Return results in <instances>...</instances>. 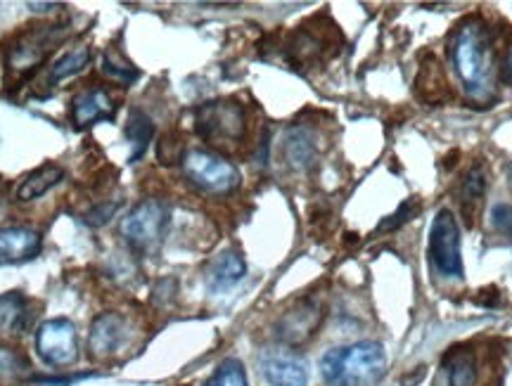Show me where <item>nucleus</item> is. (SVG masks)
I'll list each match as a JSON object with an SVG mask.
<instances>
[{"instance_id": "nucleus-1", "label": "nucleus", "mask_w": 512, "mask_h": 386, "mask_svg": "<svg viewBox=\"0 0 512 386\" xmlns=\"http://www.w3.org/2000/svg\"><path fill=\"white\" fill-rule=\"evenodd\" d=\"M448 55L467 98L475 105H489L494 100L496 60L491 31L482 17L472 15L456 24L448 38Z\"/></svg>"}, {"instance_id": "nucleus-2", "label": "nucleus", "mask_w": 512, "mask_h": 386, "mask_svg": "<svg viewBox=\"0 0 512 386\" xmlns=\"http://www.w3.org/2000/svg\"><path fill=\"white\" fill-rule=\"evenodd\" d=\"M387 368L380 342L337 346L320 358V377L328 386H375Z\"/></svg>"}, {"instance_id": "nucleus-3", "label": "nucleus", "mask_w": 512, "mask_h": 386, "mask_svg": "<svg viewBox=\"0 0 512 386\" xmlns=\"http://www.w3.org/2000/svg\"><path fill=\"white\" fill-rule=\"evenodd\" d=\"M195 128L214 147L238 145L245 138V109L235 100H214L195 109Z\"/></svg>"}, {"instance_id": "nucleus-4", "label": "nucleus", "mask_w": 512, "mask_h": 386, "mask_svg": "<svg viewBox=\"0 0 512 386\" xmlns=\"http://www.w3.org/2000/svg\"><path fill=\"white\" fill-rule=\"evenodd\" d=\"M169 207L162 199H143L131 209L124 221H121V237L131 244L136 252L150 254L159 249V244L164 242L166 230H169Z\"/></svg>"}, {"instance_id": "nucleus-5", "label": "nucleus", "mask_w": 512, "mask_h": 386, "mask_svg": "<svg viewBox=\"0 0 512 386\" xmlns=\"http://www.w3.org/2000/svg\"><path fill=\"white\" fill-rule=\"evenodd\" d=\"M183 173L195 188L209 195H228L240 185V171L228 159L207 150H190L183 154Z\"/></svg>"}, {"instance_id": "nucleus-6", "label": "nucleus", "mask_w": 512, "mask_h": 386, "mask_svg": "<svg viewBox=\"0 0 512 386\" xmlns=\"http://www.w3.org/2000/svg\"><path fill=\"white\" fill-rule=\"evenodd\" d=\"M430 263L441 278H463V254H460V228L456 216L441 209L430 230Z\"/></svg>"}, {"instance_id": "nucleus-7", "label": "nucleus", "mask_w": 512, "mask_h": 386, "mask_svg": "<svg viewBox=\"0 0 512 386\" xmlns=\"http://www.w3.org/2000/svg\"><path fill=\"white\" fill-rule=\"evenodd\" d=\"M36 351L50 368H69L79 358V334L72 320L53 318L36 330Z\"/></svg>"}, {"instance_id": "nucleus-8", "label": "nucleus", "mask_w": 512, "mask_h": 386, "mask_svg": "<svg viewBox=\"0 0 512 386\" xmlns=\"http://www.w3.org/2000/svg\"><path fill=\"white\" fill-rule=\"evenodd\" d=\"M259 372L271 386H306L311 377L309 360L292 349H271L261 353Z\"/></svg>"}, {"instance_id": "nucleus-9", "label": "nucleus", "mask_w": 512, "mask_h": 386, "mask_svg": "<svg viewBox=\"0 0 512 386\" xmlns=\"http://www.w3.org/2000/svg\"><path fill=\"white\" fill-rule=\"evenodd\" d=\"M320 320H323V308L318 301L304 299L294 304L290 311H285L283 318L275 323V337L287 346H299L316 334Z\"/></svg>"}, {"instance_id": "nucleus-10", "label": "nucleus", "mask_w": 512, "mask_h": 386, "mask_svg": "<svg viewBox=\"0 0 512 386\" xmlns=\"http://www.w3.org/2000/svg\"><path fill=\"white\" fill-rule=\"evenodd\" d=\"M55 27H41L36 31H29V34H24L19 41L15 43V48L10 50L8 55V64L10 69H15V72L24 74V72H31V69H36L38 64L46 60L50 50H53L55 41Z\"/></svg>"}, {"instance_id": "nucleus-11", "label": "nucleus", "mask_w": 512, "mask_h": 386, "mask_svg": "<svg viewBox=\"0 0 512 386\" xmlns=\"http://www.w3.org/2000/svg\"><path fill=\"white\" fill-rule=\"evenodd\" d=\"M43 237L31 228H3L0 230V266L8 263H24L41 254Z\"/></svg>"}, {"instance_id": "nucleus-12", "label": "nucleus", "mask_w": 512, "mask_h": 386, "mask_svg": "<svg viewBox=\"0 0 512 386\" xmlns=\"http://www.w3.org/2000/svg\"><path fill=\"white\" fill-rule=\"evenodd\" d=\"M117 105H114L110 93H105L102 88H88L83 93L76 95L72 100V119L76 128H88L100 121L114 119Z\"/></svg>"}, {"instance_id": "nucleus-13", "label": "nucleus", "mask_w": 512, "mask_h": 386, "mask_svg": "<svg viewBox=\"0 0 512 386\" xmlns=\"http://www.w3.org/2000/svg\"><path fill=\"white\" fill-rule=\"evenodd\" d=\"M126 337V323L117 313H100L91 325L88 349L95 358H107L119 349Z\"/></svg>"}, {"instance_id": "nucleus-14", "label": "nucleus", "mask_w": 512, "mask_h": 386, "mask_svg": "<svg viewBox=\"0 0 512 386\" xmlns=\"http://www.w3.org/2000/svg\"><path fill=\"white\" fill-rule=\"evenodd\" d=\"M245 270V259L238 252H233V249H226V252L214 256L207 266V273H204L207 275V287L214 294L228 292L230 287H235L245 278Z\"/></svg>"}, {"instance_id": "nucleus-15", "label": "nucleus", "mask_w": 512, "mask_h": 386, "mask_svg": "<svg viewBox=\"0 0 512 386\" xmlns=\"http://www.w3.org/2000/svg\"><path fill=\"white\" fill-rule=\"evenodd\" d=\"M415 90H418V98L427 102L430 107L444 105L448 98V83L441 69L439 60L434 55H425V60L420 62L418 76H415Z\"/></svg>"}, {"instance_id": "nucleus-16", "label": "nucleus", "mask_w": 512, "mask_h": 386, "mask_svg": "<svg viewBox=\"0 0 512 386\" xmlns=\"http://www.w3.org/2000/svg\"><path fill=\"white\" fill-rule=\"evenodd\" d=\"M34 313H31L29 299L22 292L0 294V334H24L31 327Z\"/></svg>"}, {"instance_id": "nucleus-17", "label": "nucleus", "mask_w": 512, "mask_h": 386, "mask_svg": "<svg viewBox=\"0 0 512 386\" xmlns=\"http://www.w3.org/2000/svg\"><path fill=\"white\" fill-rule=\"evenodd\" d=\"M486 195V173L482 164H475L467 176L463 178V185H460V211H463L465 223H475V216L479 214V207H482V199Z\"/></svg>"}, {"instance_id": "nucleus-18", "label": "nucleus", "mask_w": 512, "mask_h": 386, "mask_svg": "<svg viewBox=\"0 0 512 386\" xmlns=\"http://www.w3.org/2000/svg\"><path fill=\"white\" fill-rule=\"evenodd\" d=\"M446 386H475L477 384V358L467 349H451L444 358Z\"/></svg>"}, {"instance_id": "nucleus-19", "label": "nucleus", "mask_w": 512, "mask_h": 386, "mask_svg": "<svg viewBox=\"0 0 512 386\" xmlns=\"http://www.w3.org/2000/svg\"><path fill=\"white\" fill-rule=\"evenodd\" d=\"M318 145L309 128H292L285 138V157L292 169H309L316 162Z\"/></svg>"}, {"instance_id": "nucleus-20", "label": "nucleus", "mask_w": 512, "mask_h": 386, "mask_svg": "<svg viewBox=\"0 0 512 386\" xmlns=\"http://www.w3.org/2000/svg\"><path fill=\"white\" fill-rule=\"evenodd\" d=\"M62 178H64V171L60 166H53V164L41 166V169L29 173V176L22 180V185H19L17 190V197L22 199V202H31V199L43 197L48 190H53Z\"/></svg>"}, {"instance_id": "nucleus-21", "label": "nucleus", "mask_w": 512, "mask_h": 386, "mask_svg": "<svg viewBox=\"0 0 512 386\" xmlns=\"http://www.w3.org/2000/svg\"><path fill=\"white\" fill-rule=\"evenodd\" d=\"M152 133H155L152 119L147 117V114L140 112V109H133L131 117H128V124H126V140H128V145L133 147L131 162H136V159H140L147 152V145H150Z\"/></svg>"}, {"instance_id": "nucleus-22", "label": "nucleus", "mask_w": 512, "mask_h": 386, "mask_svg": "<svg viewBox=\"0 0 512 386\" xmlns=\"http://www.w3.org/2000/svg\"><path fill=\"white\" fill-rule=\"evenodd\" d=\"M91 57H93V53L88 45H79V48H74L72 53L60 57V60L53 64V69H50V83H57V81L67 79V76L79 74L83 67H88Z\"/></svg>"}, {"instance_id": "nucleus-23", "label": "nucleus", "mask_w": 512, "mask_h": 386, "mask_svg": "<svg viewBox=\"0 0 512 386\" xmlns=\"http://www.w3.org/2000/svg\"><path fill=\"white\" fill-rule=\"evenodd\" d=\"M204 386H249L245 365L238 358H226Z\"/></svg>"}, {"instance_id": "nucleus-24", "label": "nucleus", "mask_w": 512, "mask_h": 386, "mask_svg": "<svg viewBox=\"0 0 512 386\" xmlns=\"http://www.w3.org/2000/svg\"><path fill=\"white\" fill-rule=\"evenodd\" d=\"M29 360L15 349L0 346V379L5 382H19V379L29 377Z\"/></svg>"}, {"instance_id": "nucleus-25", "label": "nucleus", "mask_w": 512, "mask_h": 386, "mask_svg": "<svg viewBox=\"0 0 512 386\" xmlns=\"http://www.w3.org/2000/svg\"><path fill=\"white\" fill-rule=\"evenodd\" d=\"M102 72H105L110 79L121 81V83H133L138 79V72L128 62H117L110 50L105 53V64H102Z\"/></svg>"}, {"instance_id": "nucleus-26", "label": "nucleus", "mask_w": 512, "mask_h": 386, "mask_svg": "<svg viewBox=\"0 0 512 386\" xmlns=\"http://www.w3.org/2000/svg\"><path fill=\"white\" fill-rule=\"evenodd\" d=\"M420 209H422V204L418 202V199H408V202H403V207L396 209L392 216L384 218V221L380 223V228H377V230H382V233H387V230H396V228H399V225L411 221V218L418 214Z\"/></svg>"}, {"instance_id": "nucleus-27", "label": "nucleus", "mask_w": 512, "mask_h": 386, "mask_svg": "<svg viewBox=\"0 0 512 386\" xmlns=\"http://www.w3.org/2000/svg\"><path fill=\"white\" fill-rule=\"evenodd\" d=\"M491 225L498 233L512 237V204H496L491 209Z\"/></svg>"}, {"instance_id": "nucleus-28", "label": "nucleus", "mask_w": 512, "mask_h": 386, "mask_svg": "<svg viewBox=\"0 0 512 386\" xmlns=\"http://www.w3.org/2000/svg\"><path fill=\"white\" fill-rule=\"evenodd\" d=\"M114 204L110 207V204H105V207H102V211H93V214H88V223L91 225H102L107 221V218H110L112 214H114Z\"/></svg>"}, {"instance_id": "nucleus-29", "label": "nucleus", "mask_w": 512, "mask_h": 386, "mask_svg": "<svg viewBox=\"0 0 512 386\" xmlns=\"http://www.w3.org/2000/svg\"><path fill=\"white\" fill-rule=\"evenodd\" d=\"M501 79L512 86V45L508 48V53H505V60H503V67H501Z\"/></svg>"}, {"instance_id": "nucleus-30", "label": "nucleus", "mask_w": 512, "mask_h": 386, "mask_svg": "<svg viewBox=\"0 0 512 386\" xmlns=\"http://www.w3.org/2000/svg\"><path fill=\"white\" fill-rule=\"evenodd\" d=\"M510 180H512V164H510Z\"/></svg>"}]
</instances>
